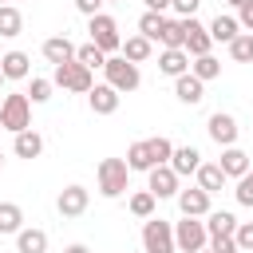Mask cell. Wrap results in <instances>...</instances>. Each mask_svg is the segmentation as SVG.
I'll list each match as a JSON object with an SVG mask.
<instances>
[{"mask_svg":"<svg viewBox=\"0 0 253 253\" xmlns=\"http://www.w3.org/2000/svg\"><path fill=\"white\" fill-rule=\"evenodd\" d=\"M233 229H237V217L229 210H210L206 213V233L210 237H233Z\"/></svg>","mask_w":253,"mask_h":253,"instance_id":"cell-19","label":"cell"},{"mask_svg":"<svg viewBox=\"0 0 253 253\" xmlns=\"http://www.w3.org/2000/svg\"><path fill=\"white\" fill-rule=\"evenodd\" d=\"M217 166H221V174H225V178H241V174L249 170V154H245L241 146H225Z\"/></svg>","mask_w":253,"mask_h":253,"instance_id":"cell-18","label":"cell"},{"mask_svg":"<svg viewBox=\"0 0 253 253\" xmlns=\"http://www.w3.org/2000/svg\"><path fill=\"white\" fill-rule=\"evenodd\" d=\"M119 99H123V95H119L115 87H107V83H95V87L87 91V103H91L95 115H115V111H119Z\"/></svg>","mask_w":253,"mask_h":253,"instance_id":"cell-12","label":"cell"},{"mask_svg":"<svg viewBox=\"0 0 253 253\" xmlns=\"http://www.w3.org/2000/svg\"><path fill=\"white\" fill-rule=\"evenodd\" d=\"M178 210H182V217H206L210 213V194L206 190H178Z\"/></svg>","mask_w":253,"mask_h":253,"instance_id":"cell-13","label":"cell"},{"mask_svg":"<svg viewBox=\"0 0 253 253\" xmlns=\"http://www.w3.org/2000/svg\"><path fill=\"white\" fill-rule=\"evenodd\" d=\"M206 130H210V138H213L221 150H225V146H237V119H233V115L213 111L210 123H206Z\"/></svg>","mask_w":253,"mask_h":253,"instance_id":"cell-9","label":"cell"},{"mask_svg":"<svg viewBox=\"0 0 253 253\" xmlns=\"http://www.w3.org/2000/svg\"><path fill=\"white\" fill-rule=\"evenodd\" d=\"M75 59H79L87 71H95V67H103V63H107V55H103L95 43H83V47H75Z\"/></svg>","mask_w":253,"mask_h":253,"instance_id":"cell-33","label":"cell"},{"mask_svg":"<svg viewBox=\"0 0 253 253\" xmlns=\"http://www.w3.org/2000/svg\"><path fill=\"white\" fill-rule=\"evenodd\" d=\"M225 4H233V8H241V4H245V0H225Z\"/></svg>","mask_w":253,"mask_h":253,"instance_id":"cell-45","label":"cell"},{"mask_svg":"<svg viewBox=\"0 0 253 253\" xmlns=\"http://www.w3.org/2000/svg\"><path fill=\"white\" fill-rule=\"evenodd\" d=\"M233 198L241 202V206H253V166L237 178V190H233Z\"/></svg>","mask_w":253,"mask_h":253,"instance_id":"cell-35","label":"cell"},{"mask_svg":"<svg viewBox=\"0 0 253 253\" xmlns=\"http://www.w3.org/2000/svg\"><path fill=\"white\" fill-rule=\"evenodd\" d=\"M12 150H16V158H40L43 138H40L36 130H20V134H16V142H12Z\"/></svg>","mask_w":253,"mask_h":253,"instance_id":"cell-24","label":"cell"},{"mask_svg":"<svg viewBox=\"0 0 253 253\" xmlns=\"http://www.w3.org/2000/svg\"><path fill=\"white\" fill-rule=\"evenodd\" d=\"M24 229V210L16 202H0V233H20Z\"/></svg>","mask_w":253,"mask_h":253,"instance_id":"cell-26","label":"cell"},{"mask_svg":"<svg viewBox=\"0 0 253 253\" xmlns=\"http://www.w3.org/2000/svg\"><path fill=\"white\" fill-rule=\"evenodd\" d=\"M146 142H150V158H154V166H166L170 154H174V142L162 138V134H158V138H146Z\"/></svg>","mask_w":253,"mask_h":253,"instance_id":"cell-34","label":"cell"},{"mask_svg":"<svg viewBox=\"0 0 253 253\" xmlns=\"http://www.w3.org/2000/svg\"><path fill=\"white\" fill-rule=\"evenodd\" d=\"M225 182H229V178L221 174V166H217V162H202V166H198V190H206V194H217Z\"/></svg>","mask_w":253,"mask_h":253,"instance_id":"cell-21","label":"cell"},{"mask_svg":"<svg viewBox=\"0 0 253 253\" xmlns=\"http://www.w3.org/2000/svg\"><path fill=\"white\" fill-rule=\"evenodd\" d=\"M43 59H47L51 67H59V63L75 59V43H71L67 36H51V40H43Z\"/></svg>","mask_w":253,"mask_h":253,"instance_id":"cell-16","label":"cell"},{"mask_svg":"<svg viewBox=\"0 0 253 253\" xmlns=\"http://www.w3.org/2000/svg\"><path fill=\"white\" fill-rule=\"evenodd\" d=\"M198 253H213V249H198Z\"/></svg>","mask_w":253,"mask_h":253,"instance_id":"cell-46","label":"cell"},{"mask_svg":"<svg viewBox=\"0 0 253 253\" xmlns=\"http://www.w3.org/2000/svg\"><path fill=\"white\" fill-rule=\"evenodd\" d=\"M146 190L154 198H178V174L170 166H154V170H146Z\"/></svg>","mask_w":253,"mask_h":253,"instance_id":"cell-10","label":"cell"},{"mask_svg":"<svg viewBox=\"0 0 253 253\" xmlns=\"http://www.w3.org/2000/svg\"><path fill=\"white\" fill-rule=\"evenodd\" d=\"M174 95H178L186 107H198V103L206 99V83H202V79H194V75L186 71V75H178V79H174Z\"/></svg>","mask_w":253,"mask_h":253,"instance_id":"cell-14","label":"cell"},{"mask_svg":"<svg viewBox=\"0 0 253 253\" xmlns=\"http://www.w3.org/2000/svg\"><path fill=\"white\" fill-rule=\"evenodd\" d=\"M229 55H233L237 63H249V59H253V40H249V36H237V40L229 43Z\"/></svg>","mask_w":253,"mask_h":253,"instance_id":"cell-36","label":"cell"},{"mask_svg":"<svg viewBox=\"0 0 253 253\" xmlns=\"http://www.w3.org/2000/svg\"><path fill=\"white\" fill-rule=\"evenodd\" d=\"M158 71L162 75H186L190 71V55L182 51V47H162V55H158Z\"/></svg>","mask_w":253,"mask_h":253,"instance_id":"cell-17","label":"cell"},{"mask_svg":"<svg viewBox=\"0 0 253 253\" xmlns=\"http://www.w3.org/2000/svg\"><path fill=\"white\" fill-rule=\"evenodd\" d=\"M162 24H166V16H158V12H142V16H138V36H146V40L154 43L158 32H162Z\"/></svg>","mask_w":253,"mask_h":253,"instance_id":"cell-30","label":"cell"},{"mask_svg":"<svg viewBox=\"0 0 253 253\" xmlns=\"http://www.w3.org/2000/svg\"><path fill=\"white\" fill-rule=\"evenodd\" d=\"M142 253H178L174 249V225L162 217H146L142 225Z\"/></svg>","mask_w":253,"mask_h":253,"instance_id":"cell-6","label":"cell"},{"mask_svg":"<svg viewBox=\"0 0 253 253\" xmlns=\"http://www.w3.org/2000/svg\"><path fill=\"white\" fill-rule=\"evenodd\" d=\"M87 32H91V43L103 51V55H111V51H119L123 47V36H119V24L107 16V12H99V16H91L87 20Z\"/></svg>","mask_w":253,"mask_h":253,"instance_id":"cell-5","label":"cell"},{"mask_svg":"<svg viewBox=\"0 0 253 253\" xmlns=\"http://www.w3.org/2000/svg\"><path fill=\"white\" fill-rule=\"evenodd\" d=\"M190 75L202 79V83H210V79L221 75V59H213V55H198V59L190 63Z\"/></svg>","mask_w":253,"mask_h":253,"instance_id":"cell-27","label":"cell"},{"mask_svg":"<svg viewBox=\"0 0 253 253\" xmlns=\"http://www.w3.org/2000/svg\"><path fill=\"white\" fill-rule=\"evenodd\" d=\"M51 87H63V91L87 95V91L95 87V79H91V71H87L79 59H67V63H59V67L51 71Z\"/></svg>","mask_w":253,"mask_h":253,"instance_id":"cell-4","label":"cell"},{"mask_svg":"<svg viewBox=\"0 0 253 253\" xmlns=\"http://www.w3.org/2000/svg\"><path fill=\"white\" fill-rule=\"evenodd\" d=\"M63 253H91V249H87V245H67Z\"/></svg>","mask_w":253,"mask_h":253,"instance_id":"cell-44","label":"cell"},{"mask_svg":"<svg viewBox=\"0 0 253 253\" xmlns=\"http://www.w3.org/2000/svg\"><path fill=\"white\" fill-rule=\"evenodd\" d=\"M126 182H130L126 158H103V162H99V194H103V198L126 194Z\"/></svg>","mask_w":253,"mask_h":253,"instance_id":"cell-3","label":"cell"},{"mask_svg":"<svg viewBox=\"0 0 253 253\" xmlns=\"http://www.w3.org/2000/svg\"><path fill=\"white\" fill-rule=\"evenodd\" d=\"M249 40H253V32H249Z\"/></svg>","mask_w":253,"mask_h":253,"instance_id":"cell-49","label":"cell"},{"mask_svg":"<svg viewBox=\"0 0 253 253\" xmlns=\"http://www.w3.org/2000/svg\"><path fill=\"white\" fill-rule=\"evenodd\" d=\"M154 194L150 190H138V194H130V213L134 217H154Z\"/></svg>","mask_w":253,"mask_h":253,"instance_id":"cell-31","label":"cell"},{"mask_svg":"<svg viewBox=\"0 0 253 253\" xmlns=\"http://www.w3.org/2000/svg\"><path fill=\"white\" fill-rule=\"evenodd\" d=\"M206 32H210V40H213V43H233V40L241 36L237 20H233V16H221V12H217V20H213Z\"/></svg>","mask_w":253,"mask_h":253,"instance_id":"cell-20","label":"cell"},{"mask_svg":"<svg viewBox=\"0 0 253 253\" xmlns=\"http://www.w3.org/2000/svg\"><path fill=\"white\" fill-rule=\"evenodd\" d=\"M170 8L178 12V20H190V16L202 8V0H170Z\"/></svg>","mask_w":253,"mask_h":253,"instance_id":"cell-39","label":"cell"},{"mask_svg":"<svg viewBox=\"0 0 253 253\" xmlns=\"http://www.w3.org/2000/svg\"><path fill=\"white\" fill-rule=\"evenodd\" d=\"M0 130H12V134L32 130V103H28V95H20V91L4 95V103H0Z\"/></svg>","mask_w":253,"mask_h":253,"instance_id":"cell-1","label":"cell"},{"mask_svg":"<svg viewBox=\"0 0 253 253\" xmlns=\"http://www.w3.org/2000/svg\"><path fill=\"white\" fill-rule=\"evenodd\" d=\"M182 36H186V40H182V51H186V55H194V59H198V55H210V43H213V40H210V32H206L194 16L182 20Z\"/></svg>","mask_w":253,"mask_h":253,"instance_id":"cell-8","label":"cell"},{"mask_svg":"<svg viewBox=\"0 0 253 253\" xmlns=\"http://www.w3.org/2000/svg\"><path fill=\"white\" fill-rule=\"evenodd\" d=\"M103 71H107V87H115L119 95H126V91H138V83H142V75H138V63H130V59H123V55H107Z\"/></svg>","mask_w":253,"mask_h":253,"instance_id":"cell-2","label":"cell"},{"mask_svg":"<svg viewBox=\"0 0 253 253\" xmlns=\"http://www.w3.org/2000/svg\"><path fill=\"white\" fill-rule=\"evenodd\" d=\"M0 8H4V0H0Z\"/></svg>","mask_w":253,"mask_h":253,"instance_id":"cell-50","label":"cell"},{"mask_svg":"<svg viewBox=\"0 0 253 253\" xmlns=\"http://www.w3.org/2000/svg\"><path fill=\"white\" fill-rule=\"evenodd\" d=\"M87 202H91L87 186H67V190H59V198H55V210H59L63 217H79V213L87 210Z\"/></svg>","mask_w":253,"mask_h":253,"instance_id":"cell-11","label":"cell"},{"mask_svg":"<svg viewBox=\"0 0 253 253\" xmlns=\"http://www.w3.org/2000/svg\"><path fill=\"white\" fill-rule=\"evenodd\" d=\"M166 8H170V0H146V12H158V16H162Z\"/></svg>","mask_w":253,"mask_h":253,"instance_id":"cell-43","label":"cell"},{"mask_svg":"<svg viewBox=\"0 0 253 253\" xmlns=\"http://www.w3.org/2000/svg\"><path fill=\"white\" fill-rule=\"evenodd\" d=\"M103 4H107V0H103Z\"/></svg>","mask_w":253,"mask_h":253,"instance_id":"cell-51","label":"cell"},{"mask_svg":"<svg viewBox=\"0 0 253 253\" xmlns=\"http://www.w3.org/2000/svg\"><path fill=\"white\" fill-rule=\"evenodd\" d=\"M237 28H245V32H253V0H245V4L237 8Z\"/></svg>","mask_w":253,"mask_h":253,"instance_id":"cell-41","label":"cell"},{"mask_svg":"<svg viewBox=\"0 0 253 253\" xmlns=\"http://www.w3.org/2000/svg\"><path fill=\"white\" fill-rule=\"evenodd\" d=\"M178 178H186V174H198V166H202V154L194 150V146H174V154H170V162H166Z\"/></svg>","mask_w":253,"mask_h":253,"instance_id":"cell-15","label":"cell"},{"mask_svg":"<svg viewBox=\"0 0 253 253\" xmlns=\"http://www.w3.org/2000/svg\"><path fill=\"white\" fill-rule=\"evenodd\" d=\"M210 249H213V253H241L233 237H210Z\"/></svg>","mask_w":253,"mask_h":253,"instance_id":"cell-40","label":"cell"},{"mask_svg":"<svg viewBox=\"0 0 253 253\" xmlns=\"http://www.w3.org/2000/svg\"><path fill=\"white\" fill-rule=\"evenodd\" d=\"M119 51H123V59H130V63H142V59H150V40H146V36H126Z\"/></svg>","mask_w":253,"mask_h":253,"instance_id":"cell-25","label":"cell"},{"mask_svg":"<svg viewBox=\"0 0 253 253\" xmlns=\"http://www.w3.org/2000/svg\"><path fill=\"white\" fill-rule=\"evenodd\" d=\"M75 8L91 20V16H99V8H103V0H75Z\"/></svg>","mask_w":253,"mask_h":253,"instance_id":"cell-42","label":"cell"},{"mask_svg":"<svg viewBox=\"0 0 253 253\" xmlns=\"http://www.w3.org/2000/svg\"><path fill=\"white\" fill-rule=\"evenodd\" d=\"M182 40H186L182 36V20H166L162 32H158V43L162 47H182Z\"/></svg>","mask_w":253,"mask_h":253,"instance_id":"cell-32","label":"cell"},{"mask_svg":"<svg viewBox=\"0 0 253 253\" xmlns=\"http://www.w3.org/2000/svg\"><path fill=\"white\" fill-rule=\"evenodd\" d=\"M51 99V79H32V87H28V103H47Z\"/></svg>","mask_w":253,"mask_h":253,"instance_id":"cell-37","label":"cell"},{"mask_svg":"<svg viewBox=\"0 0 253 253\" xmlns=\"http://www.w3.org/2000/svg\"><path fill=\"white\" fill-rule=\"evenodd\" d=\"M0 166H4V154H0Z\"/></svg>","mask_w":253,"mask_h":253,"instance_id":"cell-48","label":"cell"},{"mask_svg":"<svg viewBox=\"0 0 253 253\" xmlns=\"http://www.w3.org/2000/svg\"><path fill=\"white\" fill-rule=\"evenodd\" d=\"M20 32H24V16H20V8L4 4V8H0V36L12 40V36H20Z\"/></svg>","mask_w":253,"mask_h":253,"instance_id":"cell-29","label":"cell"},{"mask_svg":"<svg viewBox=\"0 0 253 253\" xmlns=\"http://www.w3.org/2000/svg\"><path fill=\"white\" fill-rule=\"evenodd\" d=\"M126 166H130V170H154V158H150V142H146V138H142V142H130Z\"/></svg>","mask_w":253,"mask_h":253,"instance_id":"cell-28","label":"cell"},{"mask_svg":"<svg viewBox=\"0 0 253 253\" xmlns=\"http://www.w3.org/2000/svg\"><path fill=\"white\" fill-rule=\"evenodd\" d=\"M233 241H237V249H241V253H253V221H237Z\"/></svg>","mask_w":253,"mask_h":253,"instance_id":"cell-38","label":"cell"},{"mask_svg":"<svg viewBox=\"0 0 253 253\" xmlns=\"http://www.w3.org/2000/svg\"><path fill=\"white\" fill-rule=\"evenodd\" d=\"M206 241H210L206 221H198V217H182V221L174 225V249H178V253H198V249H206Z\"/></svg>","mask_w":253,"mask_h":253,"instance_id":"cell-7","label":"cell"},{"mask_svg":"<svg viewBox=\"0 0 253 253\" xmlns=\"http://www.w3.org/2000/svg\"><path fill=\"white\" fill-rule=\"evenodd\" d=\"M28 63H32V59H28L24 51H4V55H0V71H4V79H28V71H32Z\"/></svg>","mask_w":253,"mask_h":253,"instance_id":"cell-22","label":"cell"},{"mask_svg":"<svg viewBox=\"0 0 253 253\" xmlns=\"http://www.w3.org/2000/svg\"><path fill=\"white\" fill-rule=\"evenodd\" d=\"M16 253H47V233L43 229H20L16 233Z\"/></svg>","mask_w":253,"mask_h":253,"instance_id":"cell-23","label":"cell"},{"mask_svg":"<svg viewBox=\"0 0 253 253\" xmlns=\"http://www.w3.org/2000/svg\"><path fill=\"white\" fill-rule=\"evenodd\" d=\"M0 83H4V71H0Z\"/></svg>","mask_w":253,"mask_h":253,"instance_id":"cell-47","label":"cell"}]
</instances>
